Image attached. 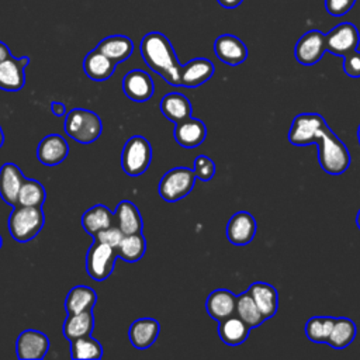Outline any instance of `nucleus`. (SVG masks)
I'll return each mask as SVG.
<instances>
[{
    "label": "nucleus",
    "mask_w": 360,
    "mask_h": 360,
    "mask_svg": "<svg viewBox=\"0 0 360 360\" xmlns=\"http://www.w3.org/2000/svg\"><path fill=\"white\" fill-rule=\"evenodd\" d=\"M256 229L255 217L248 211H238L228 221L226 238L235 246H245L253 240Z\"/></svg>",
    "instance_id": "obj_12"
},
{
    "label": "nucleus",
    "mask_w": 360,
    "mask_h": 360,
    "mask_svg": "<svg viewBox=\"0 0 360 360\" xmlns=\"http://www.w3.org/2000/svg\"><path fill=\"white\" fill-rule=\"evenodd\" d=\"M80 224L89 235L94 236L101 229L114 225V212L103 204H96L83 212Z\"/></svg>",
    "instance_id": "obj_28"
},
{
    "label": "nucleus",
    "mask_w": 360,
    "mask_h": 360,
    "mask_svg": "<svg viewBox=\"0 0 360 360\" xmlns=\"http://www.w3.org/2000/svg\"><path fill=\"white\" fill-rule=\"evenodd\" d=\"M343 70L349 77H360V52L357 49L343 56Z\"/></svg>",
    "instance_id": "obj_39"
},
{
    "label": "nucleus",
    "mask_w": 360,
    "mask_h": 360,
    "mask_svg": "<svg viewBox=\"0 0 360 360\" xmlns=\"http://www.w3.org/2000/svg\"><path fill=\"white\" fill-rule=\"evenodd\" d=\"M97 302L96 291L89 285H75L66 295L65 308L68 314L93 311Z\"/></svg>",
    "instance_id": "obj_29"
},
{
    "label": "nucleus",
    "mask_w": 360,
    "mask_h": 360,
    "mask_svg": "<svg viewBox=\"0 0 360 360\" xmlns=\"http://www.w3.org/2000/svg\"><path fill=\"white\" fill-rule=\"evenodd\" d=\"M215 72L214 63L207 58H194L180 69V83L184 87L193 89L208 82Z\"/></svg>",
    "instance_id": "obj_18"
},
{
    "label": "nucleus",
    "mask_w": 360,
    "mask_h": 360,
    "mask_svg": "<svg viewBox=\"0 0 360 360\" xmlns=\"http://www.w3.org/2000/svg\"><path fill=\"white\" fill-rule=\"evenodd\" d=\"M160 332V325L153 318H139L134 321L128 329V338L131 345L138 350L150 347Z\"/></svg>",
    "instance_id": "obj_20"
},
{
    "label": "nucleus",
    "mask_w": 360,
    "mask_h": 360,
    "mask_svg": "<svg viewBox=\"0 0 360 360\" xmlns=\"http://www.w3.org/2000/svg\"><path fill=\"white\" fill-rule=\"evenodd\" d=\"M160 112L172 122L177 124L191 117L193 107L190 100L180 93H169L159 103Z\"/></svg>",
    "instance_id": "obj_25"
},
{
    "label": "nucleus",
    "mask_w": 360,
    "mask_h": 360,
    "mask_svg": "<svg viewBox=\"0 0 360 360\" xmlns=\"http://www.w3.org/2000/svg\"><path fill=\"white\" fill-rule=\"evenodd\" d=\"M114 224L122 231L124 235L141 233L143 228L141 212L129 200H122L118 202L114 211Z\"/></svg>",
    "instance_id": "obj_23"
},
{
    "label": "nucleus",
    "mask_w": 360,
    "mask_h": 360,
    "mask_svg": "<svg viewBox=\"0 0 360 360\" xmlns=\"http://www.w3.org/2000/svg\"><path fill=\"white\" fill-rule=\"evenodd\" d=\"M117 257V248L93 239L86 255L87 274L96 281L105 280L112 273Z\"/></svg>",
    "instance_id": "obj_7"
},
{
    "label": "nucleus",
    "mask_w": 360,
    "mask_h": 360,
    "mask_svg": "<svg viewBox=\"0 0 360 360\" xmlns=\"http://www.w3.org/2000/svg\"><path fill=\"white\" fill-rule=\"evenodd\" d=\"M28 56L14 58L13 55L0 63V89L4 91H18L25 84V68Z\"/></svg>",
    "instance_id": "obj_14"
},
{
    "label": "nucleus",
    "mask_w": 360,
    "mask_h": 360,
    "mask_svg": "<svg viewBox=\"0 0 360 360\" xmlns=\"http://www.w3.org/2000/svg\"><path fill=\"white\" fill-rule=\"evenodd\" d=\"M152 160V146L149 141L141 135L131 136L121 153V166L128 176L143 174Z\"/></svg>",
    "instance_id": "obj_5"
},
{
    "label": "nucleus",
    "mask_w": 360,
    "mask_h": 360,
    "mask_svg": "<svg viewBox=\"0 0 360 360\" xmlns=\"http://www.w3.org/2000/svg\"><path fill=\"white\" fill-rule=\"evenodd\" d=\"M45 224V215L41 207L15 205L8 217V231L14 240L25 243L34 239Z\"/></svg>",
    "instance_id": "obj_3"
},
{
    "label": "nucleus",
    "mask_w": 360,
    "mask_h": 360,
    "mask_svg": "<svg viewBox=\"0 0 360 360\" xmlns=\"http://www.w3.org/2000/svg\"><path fill=\"white\" fill-rule=\"evenodd\" d=\"M356 0H325L326 11L333 17H340L350 11Z\"/></svg>",
    "instance_id": "obj_40"
},
{
    "label": "nucleus",
    "mask_w": 360,
    "mask_h": 360,
    "mask_svg": "<svg viewBox=\"0 0 360 360\" xmlns=\"http://www.w3.org/2000/svg\"><path fill=\"white\" fill-rule=\"evenodd\" d=\"M49 349V339L35 329L22 330L15 340V353L21 360H41Z\"/></svg>",
    "instance_id": "obj_11"
},
{
    "label": "nucleus",
    "mask_w": 360,
    "mask_h": 360,
    "mask_svg": "<svg viewBox=\"0 0 360 360\" xmlns=\"http://www.w3.org/2000/svg\"><path fill=\"white\" fill-rule=\"evenodd\" d=\"M173 136L181 148L193 149L204 142L207 136V127L201 120L190 117L184 121L174 124Z\"/></svg>",
    "instance_id": "obj_17"
},
{
    "label": "nucleus",
    "mask_w": 360,
    "mask_h": 360,
    "mask_svg": "<svg viewBox=\"0 0 360 360\" xmlns=\"http://www.w3.org/2000/svg\"><path fill=\"white\" fill-rule=\"evenodd\" d=\"M316 143L319 166L325 173L339 176L349 169L350 152L328 124L321 131Z\"/></svg>",
    "instance_id": "obj_2"
},
{
    "label": "nucleus",
    "mask_w": 360,
    "mask_h": 360,
    "mask_svg": "<svg viewBox=\"0 0 360 360\" xmlns=\"http://www.w3.org/2000/svg\"><path fill=\"white\" fill-rule=\"evenodd\" d=\"M45 198H46V191L44 186L34 179H25L18 193L17 205L42 207V204L45 202Z\"/></svg>",
    "instance_id": "obj_36"
},
{
    "label": "nucleus",
    "mask_w": 360,
    "mask_h": 360,
    "mask_svg": "<svg viewBox=\"0 0 360 360\" xmlns=\"http://www.w3.org/2000/svg\"><path fill=\"white\" fill-rule=\"evenodd\" d=\"M122 238H124V233H122V231L115 224L108 226V228H105V229H101L100 232H97L93 236V239H96V240H98L101 243H107V245H110L112 248H117L121 243Z\"/></svg>",
    "instance_id": "obj_38"
},
{
    "label": "nucleus",
    "mask_w": 360,
    "mask_h": 360,
    "mask_svg": "<svg viewBox=\"0 0 360 360\" xmlns=\"http://www.w3.org/2000/svg\"><path fill=\"white\" fill-rule=\"evenodd\" d=\"M250 329L252 328L236 314L218 322V335L221 340L228 346L242 345L248 339Z\"/></svg>",
    "instance_id": "obj_26"
},
{
    "label": "nucleus",
    "mask_w": 360,
    "mask_h": 360,
    "mask_svg": "<svg viewBox=\"0 0 360 360\" xmlns=\"http://www.w3.org/2000/svg\"><path fill=\"white\" fill-rule=\"evenodd\" d=\"M357 141H359V143H360V124H359V127H357Z\"/></svg>",
    "instance_id": "obj_46"
},
{
    "label": "nucleus",
    "mask_w": 360,
    "mask_h": 360,
    "mask_svg": "<svg viewBox=\"0 0 360 360\" xmlns=\"http://www.w3.org/2000/svg\"><path fill=\"white\" fill-rule=\"evenodd\" d=\"M336 316H312L305 323V335L311 342L326 343Z\"/></svg>",
    "instance_id": "obj_35"
},
{
    "label": "nucleus",
    "mask_w": 360,
    "mask_h": 360,
    "mask_svg": "<svg viewBox=\"0 0 360 360\" xmlns=\"http://www.w3.org/2000/svg\"><path fill=\"white\" fill-rule=\"evenodd\" d=\"M3 143H4V132H3L1 125H0V148L3 146Z\"/></svg>",
    "instance_id": "obj_44"
},
{
    "label": "nucleus",
    "mask_w": 360,
    "mask_h": 360,
    "mask_svg": "<svg viewBox=\"0 0 360 360\" xmlns=\"http://www.w3.org/2000/svg\"><path fill=\"white\" fill-rule=\"evenodd\" d=\"M360 34L354 24L340 22L326 34V51L336 56H346L357 49Z\"/></svg>",
    "instance_id": "obj_9"
},
{
    "label": "nucleus",
    "mask_w": 360,
    "mask_h": 360,
    "mask_svg": "<svg viewBox=\"0 0 360 360\" xmlns=\"http://www.w3.org/2000/svg\"><path fill=\"white\" fill-rule=\"evenodd\" d=\"M69 153V145L62 135L51 134L42 138L37 146V159L45 166L62 163Z\"/></svg>",
    "instance_id": "obj_16"
},
{
    "label": "nucleus",
    "mask_w": 360,
    "mask_h": 360,
    "mask_svg": "<svg viewBox=\"0 0 360 360\" xmlns=\"http://www.w3.org/2000/svg\"><path fill=\"white\" fill-rule=\"evenodd\" d=\"M235 308H236V295L226 288L214 290L212 292H210L205 301V309L208 315L217 322L233 315Z\"/></svg>",
    "instance_id": "obj_21"
},
{
    "label": "nucleus",
    "mask_w": 360,
    "mask_h": 360,
    "mask_svg": "<svg viewBox=\"0 0 360 360\" xmlns=\"http://www.w3.org/2000/svg\"><path fill=\"white\" fill-rule=\"evenodd\" d=\"M103 356L100 342L91 336L77 338L70 342V357L75 360H98Z\"/></svg>",
    "instance_id": "obj_34"
},
{
    "label": "nucleus",
    "mask_w": 360,
    "mask_h": 360,
    "mask_svg": "<svg viewBox=\"0 0 360 360\" xmlns=\"http://www.w3.org/2000/svg\"><path fill=\"white\" fill-rule=\"evenodd\" d=\"M356 338V325L352 319L339 316L335 321V325L332 328V332L329 335V339L326 345L336 350H342L347 347Z\"/></svg>",
    "instance_id": "obj_31"
},
{
    "label": "nucleus",
    "mask_w": 360,
    "mask_h": 360,
    "mask_svg": "<svg viewBox=\"0 0 360 360\" xmlns=\"http://www.w3.org/2000/svg\"><path fill=\"white\" fill-rule=\"evenodd\" d=\"M214 52L221 62L229 66L240 65L248 58L246 45L232 34L219 35L214 42Z\"/></svg>",
    "instance_id": "obj_15"
},
{
    "label": "nucleus",
    "mask_w": 360,
    "mask_h": 360,
    "mask_svg": "<svg viewBox=\"0 0 360 360\" xmlns=\"http://www.w3.org/2000/svg\"><path fill=\"white\" fill-rule=\"evenodd\" d=\"M94 328V315L93 311L79 312V314H68L63 322V336L72 342L77 338L91 336Z\"/></svg>",
    "instance_id": "obj_30"
},
{
    "label": "nucleus",
    "mask_w": 360,
    "mask_h": 360,
    "mask_svg": "<svg viewBox=\"0 0 360 360\" xmlns=\"http://www.w3.org/2000/svg\"><path fill=\"white\" fill-rule=\"evenodd\" d=\"M356 225H357V228L360 229V210H359V212H357V217H356Z\"/></svg>",
    "instance_id": "obj_45"
},
{
    "label": "nucleus",
    "mask_w": 360,
    "mask_h": 360,
    "mask_svg": "<svg viewBox=\"0 0 360 360\" xmlns=\"http://www.w3.org/2000/svg\"><path fill=\"white\" fill-rule=\"evenodd\" d=\"M194 174L201 181H210L215 174V163L205 155H198L193 163Z\"/></svg>",
    "instance_id": "obj_37"
},
{
    "label": "nucleus",
    "mask_w": 360,
    "mask_h": 360,
    "mask_svg": "<svg viewBox=\"0 0 360 360\" xmlns=\"http://www.w3.org/2000/svg\"><path fill=\"white\" fill-rule=\"evenodd\" d=\"M1 245H3V240H1V236H0V248H1Z\"/></svg>",
    "instance_id": "obj_47"
},
{
    "label": "nucleus",
    "mask_w": 360,
    "mask_h": 360,
    "mask_svg": "<svg viewBox=\"0 0 360 360\" xmlns=\"http://www.w3.org/2000/svg\"><path fill=\"white\" fill-rule=\"evenodd\" d=\"M25 177L15 163H4L0 167V197L3 201L15 207Z\"/></svg>",
    "instance_id": "obj_19"
},
{
    "label": "nucleus",
    "mask_w": 360,
    "mask_h": 360,
    "mask_svg": "<svg viewBox=\"0 0 360 360\" xmlns=\"http://www.w3.org/2000/svg\"><path fill=\"white\" fill-rule=\"evenodd\" d=\"M115 62L107 58L97 48L90 51L83 59V70L93 82H104L110 79L115 70Z\"/></svg>",
    "instance_id": "obj_22"
},
{
    "label": "nucleus",
    "mask_w": 360,
    "mask_h": 360,
    "mask_svg": "<svg viewBox=\"0 0 360 360\" xmlns=\"http://www.w3.org/2000/svg\"><path fill=\"white\" fill-rule=\"evenodd\" d=\"M326 52V34L319 30L305 32L295 44L294 55L298 63L311 66L318 63Z\"/></svg>",
    "instance_id": "obj_10"
},
{
    "label": "nucleus",
    "mask_w": 360,
    "mask_h": 360,
    "mask_svg": "<svg viewBox=\"0 0 360 360\" xmlns=\"http://www.w3.org/2000/svg\"><path fill=\"white\" fill-rule=\"evenodd\" d=\"M194 170L188 167H174L170 169L159 181V195L167 201L174 202L188 195L195 183Z\"/></svg>",
    "instance_id": "obj_6"
},
{
    "label": "nucleus",
    "mask_w": 360,
    "mask_h": 360,
    "mask_svg": "<svg viewBox=\"0 0 360 360\" xmlns=\"http://www.w3.org/2000/svg\"><path fill=\"white\" fill-rule=\"evenodd\" d=\"M97 49L101 51L112 62L121 63L132 55L134 42L129 37L125 35H110L98 42Z\"/></svg>",
    "instance_id": "obj_27"
},
{
    "label": "nucleus",
    "mask_w": 360,
    "mask_h": 360,
    "mask_svg": "<svg viewBox=\"0 0 360 360\" xmlns=\"http://www.w3.org/2000/svg\"><path fill=\"white\" fill-rule=\"evenodd\" d=\"M103 124L100 117L86 108H73L66 114L65 132L79 143H91L100 138Z\"/></svg>",
    "instance_id": "obj_4"
},
{
    "label": "nucleus",
    "mask_w": 360,
    "mask_h": 360,
    "mask_svg": "<svg viewBox=\"0 0 360 360\" xmlns=\"http://www.w3.org/2000/svg\"><path fill=\"white\" fill-rule=\"evenodd\" d=\"M139 51L143 62L155 73L163 77L172 86H181L180 69L181 65L176 56L174 48L169 38L158 31L148 32L141 39Z\"/></svg>",
    "instance_id": "obj_1"
},
{
    "label": "nucleus",
    "mask_w": 360,
    "mask_h": 360,
    "mask_svg": "<svg viewBox=\"0 0 360 360\" xmlns=\"http://www.w3.org/2000/svg\"><path fill=\"white\" fill-rule=\"evenodd\" d=\"M235 314L245 321L252 329L260 326L266 319L263 318L259 307L256 305L255 300L252 298L249 291H245L239 295H236V308Z\"/></svg>",
    "instance_id": "obj_33"
},
{
    "label": "nucleus",
    "mask_w": 360,
    "mask_h": 360,
    "mask_svg": "<svg viewBox=\"0 0 360 360\" xmlns=\"http://www.w3.org/2000/svg\"><path fill=\"white\" fill-rule=\"evenodd\" d=\"M52 112H53L56 117L65 115V114H66V107H65V104L58 103V101L52 103Z\"/></svg>",
    "instance_id": "obj_42"
},
{
    "label": "nucleus",
    "mask_w": 360,
    "mask_h": 360,
    "mask_svg": "<svg viewBox=\"0 0 360 360\" xmlns=\"http://www.w3.org/2000/svg\"><path fill=\"white\" fill-rule=\"evenodd\" d=\"M145 252H146V240L142 232L124 235L121 243L117 246L118 257L128 263H135L141 260Z\"/></svg>",
    "instance_id": "obj_32"
},
{
    "label": "nucleus",
    "mask_w": 360,
    "mask_h": 360,
    "mask_svg": "<svg viewBox=\"0 0 360 360\" xmlns=\"http://www.w3.org/2000/svg\"><path fill=\"white\" fill-rule=\"evenodd\" d=\"M217 1L224 8H236L238 6H240L243 0H217Z\"/></svg>",
    "instance_id": "obj_41"
},
{
    "label": "nucleus",
    "mask_w": 360,
    "mask_h": 360,
    "mask_svg": "<svg viewBox=\"0 0 360 360\" xmlns=\"http://www.w3.org/2000/svg\"><path fill=\"white\" fill-rule=\"evenodd\" d=\"M122 90L129 100L135 103H145L153 96L155 83L149 73L141 69H134L125 73L122 79Z\"/></svg>",
    "instance_id": "obj_13"
},
{
    "label": "nucleus",
    "mask_w": 360,
    "mask_h": 360,
    "mask_svg": "<svg viewBox=\"0 0 360 360\" xmlns=\"http://www.w3.org/2000/svg\"><path fill=\"white\" fill-rule=\"evenodd\" d=\"M326 125L325 118L316 112H302L294 117L288 129V142L295 146L316 143L321 131Z\"/></svg>",
    "instance_id": "obj_8"
},
{
    "label": "nucleus",
    "mask_w": 360,
    "mask_h": 360,
    "mask_svg": "<svg viewBox=\"0 0 360 360\" xmlns=\"http://www.w3.org/2000/svg\"><path fill=\"white\" fill-rule=\"evenodd\" d=\"M10 56H11L10 48H8L4 42L0 41V63H1L3 60H6L7 58H10Z\"/></svg>",
    "instance_id": "obj_43"
},
{
    "label": "nucleus",
    "mask_w": 360,
    "mask_h": 360,
    "mask_svg": "<svg viewBox=\"0 0 360 360\" xmlns=\"http://www.w3.org/2000/svg\"><path fill=\"white\" fill-rule=\"evenodd\" d=\"M248 291L250 292L264 319H270L276 315L278 308V294L271 284L256 281L250 284Z\"/></svg>",
    "instance_id": "obj_24"
}]
</instances>
